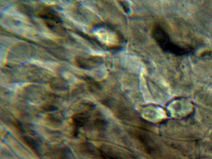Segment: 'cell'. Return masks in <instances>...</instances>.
<instances>
[{
  "mask_svg": "<svg viewBox=\"0 0 212 159\" xmlns=\"http://www.w3.org/2000/svg\"><path fill=\"white\" fill-rule=\"evenodd\" d=\"M51 83L52 84L51 86L56 89H64L66 88L67 86L66 82L65 80L58 78H56L53 79Z\"/></svg>",
  "mask_w": 212,
  "mask_h": 159,
  "instance_id": "1",
  "label": "cell"
}]
</instances>
